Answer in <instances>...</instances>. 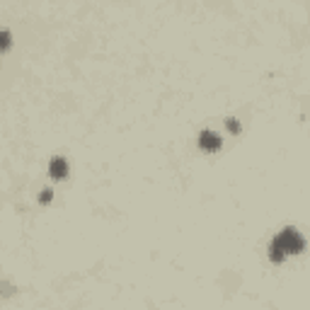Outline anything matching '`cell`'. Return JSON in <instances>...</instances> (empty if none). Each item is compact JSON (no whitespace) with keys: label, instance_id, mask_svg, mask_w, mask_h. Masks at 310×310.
Segmentation results:
<instances>
[{"label":"cell","instance_id":"obj_2","mask_svg":"<svg viewBox=\"0 0 310 310\" xmlns=\"http://www.w3.org/2000/svg\"><path fill=\"white\" fill-rule=\"evenodd\" d=\"M221 145H223V138L216 131H209V129H206V131L199 133V148L204 153H216Z\"/></svg>","mask_w":310,"mask_h":310},{"label":"cell","instance_id":"obj_3","mask_svg":"<svg viewBox=\"0 0 310 310\" xmlns=\"http://www.w3.org/2000/svg\"><path fill=\"white\" fill-rule=\"evenodd\" d=\"M49 175L54 179H66L68 177V160L66 158H61V155L51 158V163H49Z\"/></svg>","mask_w":310,"mask_h":310},{"label":"cell","instance_id":"obj_5","mask_svg":"<svg viewBox=\"0 0 310 310\" xmlns=\"http://www.w3.org/2000/svg\"><path fill=\"white\" fill-rule=\"evenodd\" d=\"M12 46V34L8 29H0V51H8Z\"/></svg>","mask_w":310,"mask_h":310},{"label":"cell","instance_id":"obj_4","mask_svg":"<svg viewBox=\"0 0 310 310\" xmlns=\"http://www.w3.org/2000/svg\"><path fill=\"white\" fill-rule=\"evenodd\" d=\"M269 259H272V262H284V259H286V252H284V250H281V247H279V243L277 240H274V243L269 245Z\"/></svg>","mask_w":310,"mask_h":310},{"label":"cell","instance_id":"obj_6","mask_svg":"<svg viewBox=\"0 0 310 310\" xmlns=\"http://www.w3.org/2000/svg\"><path fill=\"white\" fill-rule=\"evenodd\" d=\"M225 129H228V131H230V133H235V136H238L243 126H240V122H238V119L232 117V119H225Z\"/></svg>","mask_w":310,"mask_h":310},{"label":"cell","instance_id":"obj_1","mask_svg":"<svg viewBox=\"0 0 310 310\" xmlns=\"http://www.w3.org/2000/svg\"><path fill=\"white\" fill-rule=\"evenodd\" d=\"M277 243L286 255H298V252L305 250V240L300 238V232L296 228H284V230L279 232Z\"/></svg>","mask_w":310,"mask_h":310},{"label":"cell","instance_id":"obj_7","mask_svg":"<svg viewBox=\"0 0 310 310\" xmlns=\"http://www.w3.org/2000/svg\"><path fill=\"white\" fill-rule=\"evenodd\" d=\"M54 201V191L51 189H44L42 194H39V204H51Z\"/></svg>","mask_w":310,"mask_h":310}]
</instances>
